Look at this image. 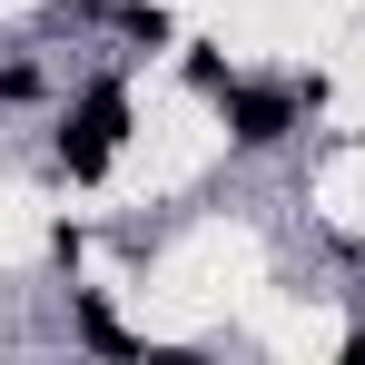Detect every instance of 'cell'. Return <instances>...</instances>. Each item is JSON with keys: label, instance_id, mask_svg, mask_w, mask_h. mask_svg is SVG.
Returning a JSON list of instances; mask_svg holds the SVG:
<instances>
[{"label": "cell", "instance_id": "1", "mask_svg": "<svg viewBox=\"0 0 365 365\" xmlns=\"http://www.w3.org/2000/svg\"><path fill=\"white\" fill-rule=\"evenodd\" d=\"M119 138H128V79H119V69H99V79L69 99V119H60V138H50V158L89 187V178H109Z\"/></svg>", "mask_w": 365, "mask_h": 365}, {"label": "cell", "instance_id": "2", "mask_svg": "<svg viewBox=\"0 0 365 365\" xmlns=\"http://www.w3.org/2000/svg\"><path fill=\"white\" fill-rule=\"evenodd\" d=\"M217 109H227V138L237 148H277V138H297L306 109H316V79H227L217 89Z\"/></svg>", "mask_w": 365, "mask_h": 365}, {"label": "cell", "instance_id": "3", "mask_svg": "<svg viewBox=\"0 0 365 365\" xmlns=\"http://www.w3.org/2000/svg\"><path fill=\"white\" fill-rule=\"evenodd\" d=\"M79 346H99V356H138V336H128L99 297H79Z\"/></svg>", "mask_w": 365, "mask_h": 365}, {"label": "cell", "instance_id": "4", "mask_svg": "<svg viewBox=\"0 0 365 365\" xmlns=\"http://www.w3.org/2000/svg\"><path fill=\"white\" fill-rule=\"evenodd\" d=\"M119 30H128V40H138V50H168V40H178L158 0H128V10H119Z\"/></svg>", "mask_w": 365, "mask_h": 365}, {"label": "cell", "instance_id": "5", "mask_svg": "<svg viewBox=\"0 0 365 365\" xmlns=\"http://www.w3.org/2000/svg\"><path fill=\"white\" fill-rule=\"evenodd\" d=\"M40 99V60H0V109H30Z\"/></svg>", "mask_w": 365, "mask_h": 365}, {"label": "cell", "instance_id": "6", "mask_svg": "<svg viewBox=\"0 0 365 365\" xmlns=\"http://www.w3.org/2000/svg\"><path fill=\"white\" fill-rule=\"evenodd\" d=\"M346 365H365V326H346Z\"/></svg>", "mask_w": 365, "mask_h": 365}]
</instances>
